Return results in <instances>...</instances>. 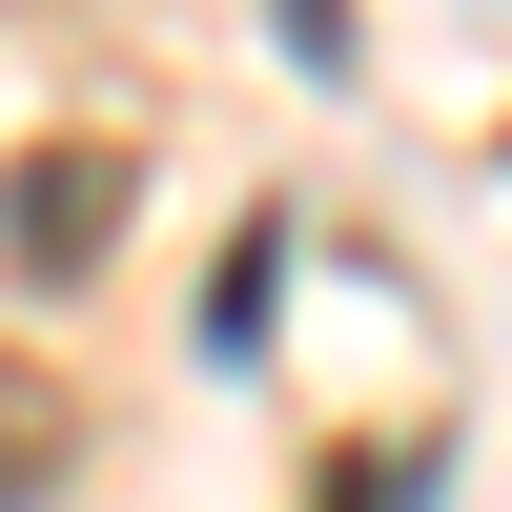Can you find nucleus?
<instances>
[{
	"instance_id": "1",
	"label": "nucleus",
	"mask_w": 512,
	"mask_h": 512,
	"mask_svg": "<svg viewBox=\"0 0 512 512\" xmlns=\"http://www.w3.org/2000/svg\"><path fill=\"white\" fill-rule=\"evenodd\" d=\"M103 246H123V144H41L21 185H0V267L21 287H82Z\"/></svg>"
},
{
	"instance_id": "2",
	"label": "nucleus",
	"mask_w": 512,
	"mask_h": 512,
	"mask_svg": "<svg viewBox=\"0 0 512 512\" xmlns=\"http://www.w3.org/2000/svg\"><path fill=\"white\" fill-rule=\"evenodd\" d=\"M41 472H62V410H41V369H0V512H21Z\"/></svg>"
},
{
	"instance_id": "3",
	"label": "nucleus",
	"mask_w": 512,
	"mask_h": 512,
	"mask_svg": "<svg viewBox=\"0 0 512 512\" xmlns=\"http://www.w3.org/2000/svg\"><path fill=\"white\" fill-rule=\"evenodd\" d=\"M431 472H410V451H349V472H328V512H410Z\"/></svg>"
}]
</instances>
